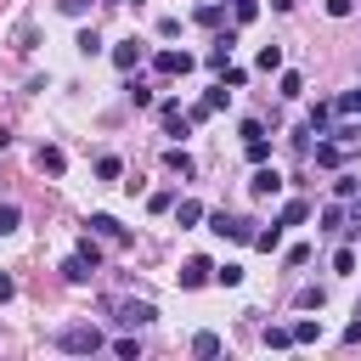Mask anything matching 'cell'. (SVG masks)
<instances>
[{
  "mask_svg": "<svg viewBox=\"0 0 361 361\" xmlns=\"http://www.w3.org/2000/svg\"><path fill=\"white\" fill-rule=\"evenodd\" d=\"M56 344H62L68 355H96V350H102V333H96L90 322H73V327L56 333Z\"/></svg>",
  "mask_w": 361,
  "mask_h": 361,
  "instance_id": "1",
  "label": "cell"
},
{
  "mask_svg": "<svg viewBox=\"0 0 361 361\" xmlns=\"http://www.w3.org/2000/svg\"><path fill=\"white\" fill-rule=\"evenodd\" d=\"M209 231H214V237H231V243H254V226H248V220H231L226 209L209 214Z\"/></svg>",
  "mask_w": 361,
  "mask_h": 361,
  "instance_id": "2",
  "label": "cell"
},
{
  "mask_svg": "<svg viewBox=\"0 0 361 361\" xmlns=\"http://www.w3.org/2000/svg\"><path fill=\"white\" fill-rule=\"evenodd\" d=\"M152 68H158L164 79H175V73H192V51H158V56H152Z\"/></svg>",
  "mask_w": 361,
  "mask_h": 361,
  "instance_id": "3",
  "label": "cell"
},
{
  "mask_svg": "<svg viewBox=\"0 0 361 361\" xmlns=\"http://www.w3.org/2000/svg\"><path fill=\"white\" fill-rule=\"evenodd\" d=\"M248 192H254V197H276V192H282V175H276V169H265V164H254Z\"/></svg>",
  "mask_w": 361,
  "mask_h": 361,
  "instance_id": "4",
  "label": "cell"
},
{
  "mask_svg": "<svg viewBox=\"0 0 361 361\" xmlns=\"http://www.w3.org/2000/svg\"><path fill=\"white\" fill-rule=\"evenodd\" d=\"M113 316H118V327H147V322H152V305H147V299H124Z\"/></svg>",
  "mask_w": 361,
  "mask_h": 361,
  "instance_id": "5",
  "label": "cell"
},
{
  "mask_svg": "<svg viewBox=\"0 0 361 361\" xmlns=\"http://www.w3.org/2000/svg\"><path fill=\"white\" fill-rule=\"evenodd\" d=\"M62 276H68V282H90V276H96V259H85V254L73 248V254L62 259Z\"/></svg>",
  "mask_w": 361,
  "mask_h": 361,
  "instance_id": "6",
  "label": "cell"
},
{
  "mask_svg": "<svg viewBox=\"0 0 361 361\" xmlns=\"http://www.w3.org/2000/svg\"><path fill=\"white\" fill-rule=\"evenodd\" d=\"M203 282H214V265L209 259H186L180 265V288H203Z\"/></svg>",
  "mask_w": 361,
  "mask_h": 361,
  "instance_id": "7",
  "label": "cell"
},
{
  "mask_svg": "<svg viewBox=\"0 0 361 361\" xmlns=\"http://www.w3.org/2000/svg\"><path fill=\"white\" fill-rule=\"evenodd\" d=\"M135 62H141V39H124V45H113V68H124V73H130Z\"/></svg>",
  "mask_w": 361,
  "mask_h": 361,
  "instance_id": "8",
  "label": "cell"
},
{
  "mask_svg": "<svg viewBox=\"0 0 361 361\" xmlns=\"http://www.w3.org/2000/svg\"><path fill=\"white\" fill-rule=\"evenodd\" d=\"M164 169H169V175H192L197 164H192V152H186V147H169V152H164Z\"/></svg>",
  "mask_w": 361,
  "mask_h": 361,
  "instance_id": "9",
  "label": "cell"
},
{
  "mask_svg": "<svg viewBox=\"0 0 361 361\" xmlns=\"http://www.w3.org/2000/svg\"><path fill=\"white\" fill-rule=\"evenodd\" d=\"M85 226H90V231H96V237H113V243H124V226H118V220H113V214H90V220H85Z\"/></svg>",
  "mask_w": 361,
  "mask_h": 361,
  "instance_id": "10",
  "label": "cell"
},
{
  "mask_svg": "<svg viewBox=\"0 0 361 361\" xmlns=\"http://www.w3.org/2000/svg\"><path fill=\"white\" fill-rule=\"evenodd\" d=\"M39 169H45V175H62V169H68V152H62V147H39Z\"/></svg>",
  "mask_w": 361,
  "mask_h": 361,
  "instance_id": "11",
  "label": "cell"
},
{
  "mask_svg": "<svg viewBox=\"0 0 361 361\" xmlns=\"http://www.w3.org/2000/svg\"><path fill=\"white\" fill-rule=\"evenodd\" d=\"M186 124H192V118H186L175 102H164V130H169V135H186Z\"/></svg>",
  "mask_w": 361,
  "mask_h": 361,
  "instance_id": "12",
  "label": "cell"
},
{
  "mask_svg": "<svg viewBox=\"0 0 361 361\" xmlns=\"http://www.w3.org/2000/svg\"><path fill=\"white\" fill-rule=\"evenodd\" d=\"M175 220H180V226H197V220H203V203H197V197L175 203Z\"/></svg>",
  "mask_w": 361,
  "mask_h": 361,
  "instance_id": "13",
  "label": "cell"
},
{
  "mask_svg": "<svg viewBox=\"0 0 361 361\" xmlns=\"http://www.w3.org/2000/svg\"><path fill=\"white\" fill-rule=\"evenodd\" d=\"M305 214H310V203H299V197H293V203H282V214H276V226H299Z\"/></svg>",
  "mask_w": 361,
  "mask_h": 361,
  "instance_id": "14",
  "label": "cell"
},
{
  "mask_svg": "<svg viewBox=\"0 0 361 361\" xmlns=\"http://www.w3.org/2000/svg\"><path fill=\"white\" fill-rule=\"evenodd\" d=\"M276 243H282V226H276V220H271V226H265V231H254V248H265V254H271V248H276Z\"/></svg>",
  "mask_w": 361,
  "mask_h": 361,
  "instance_id": "15",
  "label": "cell"
},
{
  "mask_svg": "<svg viewBox=\"0 0 361 361\" xmlns=\"http://www.w3.org/2000/svg\"><path fill=\"white\" fill-rule=\"evenodd\" d=\"M192 355H220V333H197L192 338Z\"/></svg>",
  "mask_w": 361,
  "mask_h": 361,
  "instance_id": "16",
  "label": "cell"
},
{
  "mask_svg": "<svg viewBox=\"0 0 361 361\" xmlns=\"http://www.w3.org/2000/svg\"><path fill=\"white\" fill-rule=\"evenodd\" d=\"M96 175H102V180H118V175H124V164L107 152V158H96Z\"/></svg>",
  "mask_w": 361,
  "mask_h": 361,
  "instance_id": "17",
  "label": "cell"
},
{
  "mask_svg": "<svg viewBox=\"0 0 361 361\" xmlns=\"http://www.w3.org/2000/svg\"><path fill=\"white\" fill-rule=\"evenodd\" d=\"M322 231H344V209H338V203L322 209Z\"/></svg>",
  "mask_w": 361,
  "mask_h": 361,
  "instance_id": "18",
  "label": "cell"
},
{
  "mask_svg": "<svg viewBox=\"0 0 361 361\" xmlns=\"http://www.w3.org/2000/svg\"><path fill=\"white\" fill-rule=\"evenodd\" d=\"M316 338H322L316 322H293V344H316Z\"/></svg>",
  "mask_w": 361,
  "mask_h": 361,
  "instance_id": "19",
  "label": "cell"
},
{
  "mask_svg": "<svg viewBox=\"0 0 361 361\" xmlns=\"http://www.w3.org/2000/svg\"><path fill=\"white\" fill-rule=\"evenodd\" d=\"M265 344H271V350H288V344H293V327H265Z\"/></svg>",
  "mask_w": 361,
  "mask_h": 361,
  "instance_id": "20",
  "label": "cell"
},
{
  "mask_svg": "<svg viewBox=\"0 0 361 361\" xmlns=\"http://www.w3.org/2000/svg\"><path fill=\"white\" fill-rule=\"evenodd\" d=\"M17 220H23V209H17V203H0V237L17 231Z\"/></svg>",
  "mask_w": 361,
  "mask_h": 361,
  "instance_id": "21",
  "label": "cell"
},
{
  "mask_svg": "<svg viewBox=\"0 0 361 361\" xmlns=\"http://www.w3.org/2000/svg\"><path fill=\"white\" fill-rule=\"evenodd\" d=\"M248 158L265 164V158H271V141H265V135H248Z\"/></svg>",
  "mask_w": 361,
  "mask_h": 361,
  "instance_id": "22",
  "label": "cell"
},
{
  "mask_svg": "<svg viewBox=\"0 0 361 361\" xmlns=\"http://www.w3.org/2000/svg\"><path fill=\"white\" fill-rule=\"evenodd\" d=\"M316 164L333 169V164H338V141H316Z\"/></svg>",
  "mask_w": 361,
  "mask_h": 361,
  "instance_id": "23",
  "label": "cell"
},
{
  "mask_svg": "<svg viewBox=\"0 0 361 361\" xmlns=\"http://www.w3.org/2000/svg\"><path fill=\"white\" fill-rule=\"evenodd\" d=\"M338 113L355 118V113H361V90H344V96H338Z\"/></svg>",
  "mask_w": 361,
  "mask_h": 361,
  "instance_id": "24",
  "label": "cell"
},
{
  "mask_svg": "<svg viewBox=\"0 0 361 361\" xmlns=\"http://www.w3.org/2000/svg\"><path fill=\"white\" fill-rule=\"evenodd\" d=\"M259 68H265V73H276V68H282V51H276V45H265V51H259Z\"/></svg>",
  "mask_w": 361,
  "mask_h": 361,
  "instance_id": "25",
  "label": "cell"
},
{
  "mask_svg": "<svg viewBox=\"0 0 361 361\" xmlns=\"http://www.w3.org/2000/svg\"><path fill=\"white\" fill-rule=\"evenodd\" d=\"M327 118H333V107H327V102H316V107H310V130H327Z\"/></svg>",
  "mask_w": 361,
  "mask_h": 361,
  "instance_id": "26",
  "label": "cell"
},
{
  "mask_svg": "<svg viewBox=\"0 0 361 361\" xmlns=\"http://www.w3.org/2000/svg\"><path fill=\"white\" fill-rule=\"evenodd\" d=\"M214 282H220V288H237V282H243V271H237V265H220V271H214Z\"/></svg>",
  "mask_w": 361,
  "mask_h": 361,
  "instance_id": "27",
  "label": "cell"
},
{
  "mask_svg": "<svg viewBox=\"0 0 361 361\" xmlns=\"http://www.w3.org/2000/svg\"><path fill=\"white\" fill-rule=\"evenodd\" d=\"M299 305H305V310H322V305H327V293H322V288H305V293H299Z\"/></svg>",
  "mask_w": 361,
  "mask_h": 361,
  "instance_id": "28",
  "label": "cell"
},
{
  "mask_svg": "<svg viewBox=\"0 0 361 361\" xmlns=\"http://www.w3.org/2000/svg\"><path fill=\"white\" fill-rule=\"evenodd\" d=\"M231 11H237V23H254V17H259V0H237Z\"/></svg>",
  "mask_w": 361,
  "mask_h": 361,
  "instance_id": "29",
  "label": "cell"
},
{
  "mask_svg": "<svg viewBox=\"0 0 361 361\" xmlns=\"http://www.w3.org/2000/svg\"><path fill=\"white\" fill-rule=\"evenodd\" d=\"M34 39H39V34H34V23H23V28H17V51H34Z\"/></svg>",
  "mask_w": 361,
  "mask_h": 361,
  "instance_id": "30",
  "label": "cell"
},
{
  "mask_svg": "<svg viewBox=\"0 0 361 361\" xmlns=\"http://www.w3.org/2000/svg\"><path fill=\"white\" fill-rule=\"evenodd\" d=\"M79 51H85V56H96V51H102V39H96V28H85V34H79Z\"/></svg>",
  "mask_w": 361,
  "mask_h": 361,
  "instance_id": "31",
  "label": "cell"
},
{
  "mask_svg": "<svg viewBox=\"0 0 361 361\" xmlns=\"http://www.w3.org/2000/svg\"><path fill=\"white\" fill-rule=\"evenodd\" d=\"M203 102H209V107H226V102H231V90H226V79H220V85H214V90H209Z\"/></svg>",
  "mask_w": 361,
  "mask_h": 361,
  "instance_id": "32",
  "label": "cell"
},
{
  "mask_svg": "<svg viewBox=\"0 0 361 361\" xmlns=\"http://www.w3.org/2000/svg\"><path fill=\"white\" fill-rule=\"evenodd\" d=\"M113 355H124V361H135V355H141V344H135V338H118V344H113Z\"/></svg>",
  "mask_w": 361,
  "mask_h": 361,
  "instance_id": "33",
  "label": "cell"
},
{
  "mask_svg": "<svg viewBox=\"0 0 361 361\" xmlns=\"http://www.w3.org/2000/svg\"><path fill=\"white\" fill-rule=\"evenodd\" d=\"M355 11V0H327V17H350Z\"/></svg>",
  "mask_w": 361,
  "mask_h": 361,
  "instance_id": "34",
  "label": "cell"
},
{
  "mask_svg": "<svg viewBox=\"0 0 361 361\" xmlns=\"http://www.w3.org/2000/svg\"><path fill=\"white\" fill-rule=\"evenodd\" d=\"M56 6H62L68 17H85V6H90V0H56Z\"/></svg>",
  "mask_w": 361,
  "mask_h": 361,
  "instance_id": "35",
  "label": "cell"
},
{
  "mask_svg": "<svg viewBox=\"0 0 361 361\" xmlns=\"http://www.w3.org/2000/svg\"><path fill=\"white\" fill-rule=\"evenodd\" d=\"M11 293H17V282H11V276H6V271H0V305H6V299H11Z\"/></svg>",
  "mask_w": 361,
  "mask_h": 361,
  "instance_id": "36",
  "label": "cell"
},
{
  "mask_svg": "<svg viewBox=\"0 0 361 361\" xmlns=\"http://www.w3.org/2000/svg\"><path fill=\"white\" fill-rule=\"evenodd\" d=\"M130 6H141V0H130Z\"/></svg>",
  "mask_w": 361,
  "mask_h": 361,
  "instance_id": "37",
  "label": "cell"
},
{
  "mask_svg": "<svg viewBox=\"0 0 361 361\" xmlns=\"http://www.w3.org/2000/svg\"><path fill=\"white\" fill-rule=\"evenodd\" d=\"M231 6H237V0H231Z\"/></svg>",
  "mask_w": 361,
  "mask_h": 361,
  "instance_id": "38",
  "label": "cell"
}]
</instances>
